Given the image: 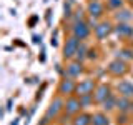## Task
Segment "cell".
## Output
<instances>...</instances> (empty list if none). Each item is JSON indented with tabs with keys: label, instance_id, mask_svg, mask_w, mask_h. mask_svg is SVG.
<instances>
[{
	"label": "cell",
	"instance_id": "18",
	"mask_svg": "<svg viewBox=\"0 0 133 125\" xmlns=\"http://www.w3.org/2000/svg\"><path fill=\"white\" fill-rule=\"evenodd\" d=\"M113 103H115L113 97H108V98L105 100V108H111V107H113Z\"/></svg>",
	"mask_w": 133,
	"mask_h": 125
},
{
	"label": "cell",
	"instance_id": "19",
	"mask_svg": "<svg viewBox=\"0 0 133 125\" xmlns=\"http://www.w3.org/2000/svg\"><path fill=\"white\" fill-rule=\"evenodd\" d=\"M118 18H123V20H130V18H131V15H130V12H122V15L118 14Z\"/></svg>",
	"mask_w": 133,
	"mask_h": 125
},
{
	"label": "cell",
	"instance_id": "15",
	"mask_svg": "<svg viewBox=\"0 0 133 125\" xmlns=\"http://www.w3.org/2000/svg\"><path fill=\"white\" fill-rule=\"evenodd\" d=\"M90 123V117L88 115H80L77 117V120H75V125H88Z\"/></svg>",
	"mask_w": 133,
	"mask_h": 125
},
{
	"label": "cell",
	"instance_id": "17",
	"mask_svg": "<svg viewBox=\"0 0 133 125\" xmlns=\"http://www.w3.org/2000/svg\"><path fill=\"white\" fill-rule=\"evenodd\" d=\"M85 52H87L85 45H80V47H78V50H77V53H75L78 60H82V58H85Z\"/></svg>",
	"mask_w": 133,
	"mask_h": 125
},
{
	"label": "cell",
	"instance_id": "1",
	"mask_svg": "<svg viewBox=\"0 0 133 125\" xmlns=\"http://www.w3.org/2000/svg\"><path fill=\"white\" fill-rule=\"evenodd\" d=\"M88 27H87V23H83V22H77L75 23V27H73V35L77 37L78 40H83V39H87L88 37Z\"/></svg>",
	"mask_w": 133,
	"mask_h": 125
},
{
	"label": "cell",
	"instance_id": "3",
	"mask_svg": "<svg viewBox=\"0 0 133 125\" xmlns=\"http://www.w3.org/2000/svg\"><path fill=\"white\" fill-rule=\"evenodd\" d=\"M93 87H95V83L91 82V80H85V82H82L80 85H78V93H80V97L82 95H88L93 92Z\"/></svg>",
	"mask_w": 133,
	"mask_h": 125
},
{
	"label": "cell",
	"instance_id": "5",
	"mask_svg": "<svg viewBox=\"0 0 133 125\" xmlns=\"http://www.w3.org/2000/svg\"><path fill=\"white\" fill-rule=\"evenodd\" d=\"M118 89H120V93H123V97H131L133 95V83H130L128 80L120 82Z\"/></svg>",
	"mask_w": 133,
	"mask_h": 125
},
{
	"label": "cell",
	"instance_id": "6",
	"mask_svg": "<svg viewBox=\"0 0 133 125\" xmlns=\"http://www.w3.org/2000/svg\"><path fill=\"white\" fill-rule=\"evenodd\" d=\"M110 97V92H108V87L107 85H100L97 89V95H95V98L98 100V102H105V100Z\"/></svg>",
	"mask_w": 133,
	"mask_h": 125
},
{
	"label": "cell",
	"instance_id": "9",
	"mask_svg": "<svg viewBox=\"0 0 133 125\" xmlns=\"http://www.w3.org/2000/svg\"><path fill=\"white\" fill-rule=\"evenodd\" d=\"M110 30H111V25L110 23H100L98 27H97V35L100 37V39H103V37H107L108 33H110Z\"/></svg>",
	"mask_w": 133,
	"mask_h": 125
},
{
	"label": "cell",
	"instance_id": "16",
	"mask_svg": "<svg viewBox=\"0 0 133 125\" xmlns=\"http://www.w3.org/2000/svg\"><path fill=\"white\" fill-rule=\"evenodd\" d=\"M116 107L120 108V110H127L128 107H130V103H128V100H127V97H123V98H120L118 102H116Z\"/></svg>",
	"mask_w": 133,
	"mask_h": 125
},
{
	"label": "cell",
	"instance_id": "12",
	"mask_svg": "<svg viewBox=\"0 0 133 125\" xmlns=\"http://www.w3.org/2000/svg\"><path fill=\"white\" fill-rule=\"evenodd\" d=\"M66 72H68L70 77H77V75H80V72H82V67L78 64H72V65H68Z\"/></svg>",
	"mask_w": 133,
	"mask_h": 125
},
{
	"label": "cell",
	"instance_id": "8",
	"mask_svg": "<svg viewBox=\"0 0 133 125\" xmlns=\"http://www.w3.org/2000/svg\"><path fill=\"white\" fill-rule=\"evenodd\" d=\"M125 70H127V68H125V64L120 62V60H115V62L110 64V72L111 73H116V75H118V73H125Z\"/></svg>",
	"mask_w": 133,
	"mask_h": 125
},
{
	"label": "cell",
	"instance_id": "14",
	"mask_svg": "<svg viewBox=\"0 0 133 125\" xmlns=\"http://www.w3.org/2000/svg\"><path fill=\"white\" fill-rule=\"evenodd\" d=\"M93 125H108V118L103 114H97L93 117Z\"/></svg>",
	"mask_w": 133,
	"mask_h": 125
},
{
	"label": "cell",
	"instance_id": "22",
	"mask_svg": "<svg viewBox=\"0 0 133 125\" xmlns=\"http://www.w3.org/2000/svg\"><path fill=\"white\" fill-rule=\"evenodd\" d=\"M130 110H131V112H133V103H130Z\"/></svg>",
	"mask_w": 133,
	"mask_h": 125
},
{
	"label": "cell",
	"instance_id": "7",
	"mask_svg": "<svg viewBox=\"0 0 133 125\" xmlns=\"http://www.w3.org/2000/svg\"><path fill=\"white\" fill-rule=\"evenodd\" d=\"M80 107H82V102L77 100V98H70L68 102H66V112H68V114H75V112H78Z\"/></svg>",
	"mask_w": 133,
	"mask_h": 125
},
{
	"label": "cell",
	"instance_id": "21",
	"mask_svg": "<svg viewBox=\"0 0 133 125\" xmlns=\"http://www.w3.org/2000/svg\"><path fill=\"white\" fill-rule=\"evenodd\" d=\"M65 14L70 15V5H68V3H65Z\"/></svg>",
	"mask_w": 133,
	"mask_h": 125
},
{
	"label": "cell",
	"instance_id": "11",
	"mask_svg": "<svg viewBox=\"0 0 133 125\" xmlns=\"http://www.w3.org/2000/svg\"><path fill=\"white\" fill-rule=\"evenodd\" d=\"M60 90H62V93H72V92L75 90L73 82H72V80H63V83H62V87H60Z\"/></svg>",
	"mask_w": 133,
	"mask_h": 125
},
{
	"label": "cell",
	"instance_id": "13",
	"mask_svg": "<svg viewBox=\"0 0 133 125\" xmlns=\"http://www.w3.org/2000/svg\"><path fill=\"white\" fill-rule=\"evenodd\" d=\"M116 32L122 33V35H133V27H130V25H127V23H123V25H118Z\"/></svg>",
	"mask_w": 133,
	"mask_h": 125
},
{
	"label": "cell",
	"instance_id": "4",
	"mask_svg": "<svg viewBox=\"0 0 133 125\" xmlns=\"http://www.w3.org/2000/svg\"><path fill=\"white\" fill-rule=\"evenodd\" d=\"M62 105H63V103H62V100H60V98H55V100H53V102H52V105H50V108L47 110L45 120H47V118H50V117H53V115H57Z\"/></svg>",
	"mask_w": 133,
	"mask_h": 125
},
{
	"label": "cell",
	"instance_id": "2",
	"mask_svg": "<svg viewBox=\"0 0 133 125\" xmlns=\"http://www.w3.org/2000/svg\"><path fill=\"white\" fill-rule=\"evenodd\" d=\"M78 47H80V45H78V39L77 37H72L65 45V57H73L75 53H77Z\"/></svg>",
	"mask_w": 133,
	"mask_h": 125
},
{
	"label": "cell",
	"instance_id": "20",
	"mask_svg": "<svg viewBox=\"0 0 133 125\" xmlns=\"http://www.w3.org/2000/svg\"><path fill=\"white\" fill-rule=\"evenodd\" d=\"M110 5L111 7H120L122 5V0H110Z\"/></svg>",
	"mask_w": 133,
	"mask_h": 125
},
{
	"label": "cell",
	"instance_id": "10",
	"mask_svg": "<svg viewBox=\"0 0 133 125\" xmlns=\"http://www.w3.org/2000/svg\"><path fill=\"white\" fill-rule=\"evenodd\" d=\"M88 12H90L91 15L98 17L100 14H102V5H100V3L97 2V0H93V2H91L90 5H88Z\"/></svg>",
	"mask_w": 133,
	"mask_h": 125
}]
</instances>
